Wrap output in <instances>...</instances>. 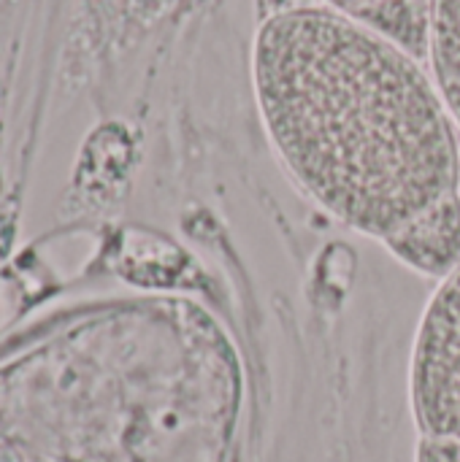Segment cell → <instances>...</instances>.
<instances>
[{
    "label": "cell",
    "mask_w": 460,
    "mask_h": 462,
    "mask_svg": "<svg viewBox=\"0 0 460 462\" xmlns=\"http://www.w3.org/2000/svg\"><path fill=\"white\" fill-rule=\"evenodd\" d=\"M258 108L298 187L350 230L388 241L458 195L455 125L396 41L331 5L268 16L252 46Z\"/></svg>",
    "instance_id": "cell-1"
},
{
    "label": "cell",
    "mask_w": 460,
    "mask_h": 462,
    "mask_svg": "<svg viewBox=\"0 0 460 462\" xmlns=\"http://www.w3.org/2000/svg\"><path fill=\"white\" fill-rule=\"evenodd\" d=\"M409 401L420 436L460 441V263L442 279L420 317Z\"/></svg>",
    "instance_id": "cell-2"
},
{
    "label": "cell",
    "mask_w": 460,
    "mask_h": 462,
    "mask_svg": "<svg viewBox=\"0 0 460 462\" xmlns=\"http://www.w3.org/2000/svg\"><path fill=\"white\" fill-rule=\"evenodd\" d=\"M385 246L412 271L445 279L460 263V192L401 227Z\"/></svg>",
    "instance_id": "cell-3"
},
{
    "label": "cell",
    "mask_w": 460,
    "mask_h": 462,
    "mask_svg": "<svg viewBox=\"0 0 460 462\" xmlns=\"http://www.w3.org/2000/svg\"><path fill=\"white\" fill-rule=\"evenodd\" d=\"M428 57L437 92L460 130V0H428Z\"/></svg>",
    "instance_id": "cell-4"
},
{
    "label": "cell",
    "mask_w": 460,
    "mask_h": 462,
    "mask_svg": "<svg viewBox=\"0 0 460 462\" xmlns=\"http://www.w3.org/2000/svg\"><path fill=\"white\" fill-rule=\"evenodd\" d=\"M415 462H460V441L420 436Z\"/></svg>",
    "instance_id": "cell-5"
},
{
    "label": "cell",
    "mask_w": 460,
    "mask_h": 462,
    "mask_svg": "<svg viewBox=\"0 0 460 462\" xmlns=\"http://www.w3.org/2000/svg\"><path fill=\"white\" fill-rule=\"evenodd\" d=\"M325 3H328L331 8H336V11H344V14L361 19V16H366L369 11H374L377 5H382V3H388V0H325Z\"/></svg>",
    "instance_id": "cell-6"
}]
</instances>
